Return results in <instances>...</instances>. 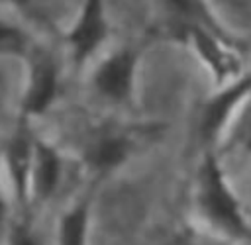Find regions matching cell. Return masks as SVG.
Listing matches in <instances>:
<instances>
[{"label":"cell","instance_id":"obj_1","mask_svg":"<svg viewBox=\"0 0 251 245\" xmlns=\"http://www.w3.org/2000/svg\"><path fill=\"white\" fill-rule=\"evenodd\" d=\"M198 200L212 221L233 233H245V223L239 216L237 204L227 190L222 171L212 155H206L198 172Z\"/></svg>","mask_w":251,"mask_h":245},{"label":"cell","instance_id":"obj_2","mask_svg":"<svg viewBox=\"0 0 251 245\" xmlns=\"http://www.w3.org/2000/svg\"><path fill=\"white\" fill-rule=\"evenodd\" d=\"M176 31L192 45L204 65L214 73L218 82L227 80L239 71V57L235 53V41L231 37L220 35L200 25H186L178 27Z\"/></svg>","mask_w":251,"mask_h":245},{"label":"cell","instance_id":"obj_3","mask_svg":"<svg viewBox=\"0 0 251 245\" xmlns=\"http://www.w3.org/2000/svg\"><path fill=\"white\" fill-rule=\"evenodd\" d=\"M106 0H80L78 14L65 39L76 63L86 61L108 37Z\"/></svg>","mask_w":251,"mask_h":245},{"label":"cell","instance_id":"obj_4","mask_svg":"<svg viewBox=\"0 0 251 245\" xmlns=\"http://www.w3.org/2000/svg\"><path fill=\"white\" fill-rule=\"evenodd\" d=\"M135 67H137V53L129 47L108 55L94 71L92 80L96 90L112 102L127 100L133 90Z\"/></svg>","mask_w":251,"mask_h":245},{"label":"cell","instance_id":"obj_5","mask_svg":"<svg viewBox=\"0 0 251 245\" xmlns=\"http://www.w3.org/2000/svg\"><path fill=\"white\" fill-rule=\"evenodd\" d=\"M57 90H59V74L55 61L43 51L33 53L29 57L27 88L22 102L24 112L31 116L43 114L57 98Z\"/></svg>","mask_w":251,"mask_h":245},{"label":"cell","instance_id":"obj_6","mask_svg":"<svg viewBox=\"0 0 251 245\" xmlns=\"http://www.w3.org/2000/svg\"><path fill=\"white\" fill-rule=\"evenodd\" d=\"M249 94H251V74H245L233 80L216 96H212L202 106V112H200V122H198L200 137L204 141H212L224 129L227 118L233 114L237 104L245 100Z\"/></svg>","mask_w":251,"mask_h":245},{"label":"cell","instance_id":"obj_7","mask_svg":"<svg viewBox=\"0 0 251 245\" xmlns=\"http://www.w3.org/2000/svg\"><path fill=\"white\" fill-rule=\"evenodd\" d=\"M161 4L167 10L176 29L186 27V25H200L220 35L231 37L226 25L220 22L216 12L212 10L208 0H161Z\"/></svg>","mask_w":251,"mask_h":245},{"label":"cell","instance_id":"obj_8","mask_svg":"<svg viewBox=\"0 0 251 245\" xmlns=\"http://www.w3.org/2000/svg\"><path fill=\"white\" fill-rule=\"evenodd\" d=\"M127 153H129V139L124 133L104 131L90 141L86 149V161L94 169L106 171L116 165H122Z\"/></svg>","mask_w":251,"mask_h":245},{"label":"cell","instance_id":"obj_9","mask_svg":"<svg viewBox=\"0 0 251 245\" xmlns=\"http://www.w3.org/2000/svg\"><path fill=\"white\" fill-rule=\"evenodd\" d=\"M33 159H35V169H33L35 190L39 196H49L59 178V157L49 145L37 143Z\"/></svg>","mask_w":251,"mask_h":245},{"label":"cell","instance_id":"obj_10","mask_svg":"<svg viewBox=\"0 0 251 245\" xmlns=\"http://www.w3.org/2000/svg\"><path fill=\"white\" fill-rule=\"evenodd\" d=\"M29 163H31V143L24 133H20L8 145V165H10V172H12V178L20 194H24L25 190Z\"/></svg>","mask_w":251,"mask_h":245},{"label":"cell","instance_id":"obj_11","mask_svg":"<svg viewBox=\"0 0 251 245\" xmlns=\"http://www.w3.org/2000/svg\"><path fill=\"white\" fill-rule=\"evenodd\" d=\"M29 47L27 33L14 22L0 18V55H22Z\"/></svg>","mask_w":251,"mask_h":245},{"label":"cell","instance_id":"obj_12","mask_svg":"<svg viewBox=\"0 0 251 245\" xmlns=\"http://www.w3.org/2000/svg\"><path fill=\"white\" fill-rule=\"evenodd\" d=\"M86 233V208L80 206L63 220L61 241L63 245H84Z\"/></svg>","mask_w":251,"mask_h":245},{"label":"cell","instance_id":"obj_13","mask_svg":"<svg viewBox=\"0 0 251 245\" xmlns=\"http://www.w3.org/2000/svg\"><path fill=\"white\" fill-rule=\"evenodd\" d=\"M14 245H33V241H31V237L27 235V231L25 229H16V233H14Z\"/></svg>","mask_w":251,"mask_h":245},{"label":"cell","instance_id":"obj_14","mask_svg":"<svg viewBox=\"0 0 251 245\" xmlns=\"http://www.w3.org/2000/svg\"><path fill=\"white\" fill-rule=\"evenodd\" d=\"M4 2H6L8 6L20 10V12H27V10L31 8V0H4Z\"/></svg>","mask_w":251,"mask_h":245},{"label":"cell","instance_id":"obj_15","mask_svg":"<svg viewBox=\"0 0 251 245\" xmlns=\"http://www.w3.org/2000/svg\"><path fill=\"white\" fill-rule=\"evenodd\" d=\"M247 147L251 149V123H249V133H247Z\"/></svg>","mask_w":251,"mask_h":245},{"label":"cell","instance_id":"obj_16","mask_svg":"<svg viewBox=\"0 0 251 245\" xmlns=\"http://www.w3.org/2000/svg\"><path fill=\"white\" fill-rule=\"evenodd\" d=\"M0 216H2V204H0Z\"/></svg>","mask_w":251,"mask_h":245}]
</instances>
